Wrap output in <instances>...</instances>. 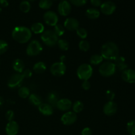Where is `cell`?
I'll list each match as a JSON object with an SVG mask.
<instances>
[{
    "label": "cell",
    "instance_id": "6da1fadb",
    "mask_svg": "<svg viewBox=\"0 0 135 135\" xmlns=\"http://www.w3.org/2000/svg\"><path fill=\"white\" fill-rule=\"evenodd\" d=\"M100 55L104 59L107 60H115L117 57L119 56V49L114 42H105L102 46Z\"/></svg>",
    "mask_w": 135,
    "mask_h": 135
},
{
    "label": "cell",
    "instance_id": "7a4b0ae2",
    "mask_svg": "<svg viewBox=\"0 0 135 135\" xmlns=\"http://www.w3.org/2000/svg\"><path fill=\"white\" fill-rule=\"evenodd\" d=\"M12 37L18 43H27L32 38V32L26 26H16L12 31Z\"/></svg>",
    "mask_w": 135,
    "mask_h": 135
},
{
    "label": "cell",
    "instance_id": "3957f363",
    "mask_svg": "<svg viewBox=\"0 0 135 135\" xmlns=\"http://www.w3.org/2000/svg\"><path fill=\"white\" fill-rule=\"evenodd\" d=\"M41 40L45 45L48 47H54L57 45L58 42V36L55 34L54 31L47 30L44 31L41 35Z\"/></svg>",
    "mask_w": 135,
    "mask_h": 135
},
{
    "label": "cell",
    "instance_id": "277c9868",
    "mask_svg": "<svg viewBox=\"0 0 135 135\" xmlns=\"http://www.w3.org/2000/svg\"><path fill=\"white\" fill-rule=\"evenodd\" d=\"M93 69L92 66L88 63H83L80 65L77 69L76 75L79 79L82 80H88V79L92 76Z\"/></svg>",
    "mask_w": 135,
    "mask_h": 135
},
{
    "label": "cell",
    "instance_id": "5b68a950",
    "mask_svg": "<svg viewBox=\"0 0 135 135\" xmlns=\"http://www.w3.org/2000/svg\"><path fill=\"white\" fill-rule=\"evenodd\" d=\"M116 67L114 63L111 61H105L100 65L99 67V73L104 77L112 76L116 72Z\"/></svg>",
    "mask_w": 135,
    "mask_h": 135
},
{
    "label": "cell",
    "instance_id": "8992f818",
    "mask_svg": "<svg viewBox=\"0 0 135 135\" xmlns=\"http://www.w3.org/2000/svg\"><path fill=\"white\" fill-rule=\"evenodd\" d=\"M42 46L38 40H32L28 44L26 47V54L29 56H36L42 51Z\"/></svg>",
    "mask_w": 135,
    "mask_h": 135
},
{
    "label": "cell",
    "instance_id": "52a82bcc",
    "mask_svg": "<svg viewBox=\"0 0 135 135\" xmlns=\"http://www.w3.org/2000/svg\"><path fill=\"white\" fill-rule=\"evenodd\" d=\"M66 70H67V67H66L65 64L62 61L55 62L54 64H52V65L50 67L51 73L54 76H57V77L64 75Z\"/></svg>",
    "mask_w": 135,
    "mask_h": 135
},
{
    "label": "cell",
    "instance_id": "ba28073f",
    "mask_svg": "<svg viewBox=\"0 0 135 135\" xmlns=\"http://www.w3.org/2000/svg\"><path fill=\"white\" fill-rule=\"evenodd\" d=\"M43 18L45 23L48 26H55L57 24L58 20H59L57 13L51 11H46L44 14Z\"/></svg>",
    "mask_w": 135,
    "mask_h": 135
},
{
    "label": "cell",
    "instance_id": "9c48e42d",
    "mask_svg": "<svg viewBox=\"0 0 135 135\" xmlns=\"http://www.w3.org/2000/svg\"><path fill=\"white\" fill-rule=\"evenodd\" d=\"M76 120H77L76 113L73 112H70V111L65 112L61 118L62 123L67 126H69L74 124L76 122Z\"/></svg>",
    "mask_w": 135,
    "mask_h": 135
},
{
    "label": "cell",
    "instance_id": "30bf717a",
    "mask_svg": "<svg viewBox=\"0 0 135 135\" xmlns=\"http://www.w3.org/2000/svg\"><path fill=\"white\" fill-rule=\"evenodd\" d=\"M24 76L22 73H15L10 76L7 82V86L11 88H14L18 86L24 80Z\"/></svg>",
    "mask_w": 135,
    "mask_h": 135
},
{
    "label": "cell",
    "instance_id": "8fae6325",
    "mask_svg": "<svg viewBox=\"0 0 135 135\" xmlns=\"http://www.w3.org/2000/svg\"><path fill=\"white\" fill-rule=\"evenodd\" d=\"M100 10L103 14L105 15H111L116 10V5L111 1H107L102 3L100 6Z\"/></svg>",
    "mask_w": 135,
    "mask_h": 135
},
{
    "label": "cell",
    "instance_id": "7c38bea8",
    "mask_svg": "<svg viewBox=\"0 0 135 135\" xmlns=\"http://www.w3.org/2000/svg\"><path fill=\"white\" fill-rule=\"evenodd\" d=\"M58 13L63 17L69 15L71 12V5L67 0H62L58 5Z\"/></svg>",
    "mask_w": 135,
    "mask_h": 135
},
{
    "label": "cell",
    "instance_id": "4fadbf2b",
    "mask_svg": "<svg viewBox=\"0 0 135 135\" xmlns=\"http://www.w3.org/2000/svg\"><path fill=\"white\" fill-rule=\"evenodd\" d=\"M103 112L107 116H113L117 113V105L113 101H109L104 105L103 108Z\"/></svg>",
    "mask_w": 135,
    "mask_h": 135
},
{
    "label": "cell",
    "instance_id": "5bb4252c",
    "mask_svg": "<svg viewBox=\"0 0 135 135\" xmlns=\"http://www.w3.org/2000/svg\"><path fill=\"white\" fill-rule=\"evenodd\" d=\"M72 102L68 98H62L59 99L57 102L56 105L59 110L62 111V112H69V110L72 108Z\"/></svg>",
    "mask_w": 135,
    "mask_h": 135
},
{
    "label": "cell",
    "instance_id": "9a60e30c",
    "mask_svg": "<svg viewBox=\"0 0 135 135\" xmlns=\"http://www.w3.org/2000/svg\"><path fill=\"white\" fill-rule=\"evenodd\" d=\"M64 28L69 31H76L79 28V22L76 18L69 17L64 22Z\"/></svg>",
    "mask_w": 135,
    "mask_h": 135
},
{
    "label": "cell",
    "instance_id": "2e32d148",
    "mask_svg": "<svg viewBox=\"0 0 135 135\" xmlns=\"http://www.w3.org/2000/svg\"><path fill=\"white\" fill-rule=\"evenodd\" d=\"M121 78L126 83H135V71L131 69H127L124 70L121 74Z\"/></svg>",
    "mask_w": 135,
    "mask_h": 135
},
{
    "label": "cell",
    "instance_id": "e0dca14e",
    "mask_svg": "<svg viewBox=\"0 0 135 135\" xmlns=\"http://www.w3.org/2000/svg\"><path fill=\"white\" fill-rule=\"evenodd\" d=\"M19 131V126L16 121H9L5 127V133L7 135H17Z\"/></svg>",
    "mask_w": 135,
    "mask_h": 135
},
{
    "label": "cell",
    "instance_id": "ac0fdd59",
    "mask_svg": "<svg viewBox=\"0 0 135 135\" xmlns=\"http://www.w3.org/2000/svg\"><path fill=\"white\" fill-rule=\"evenodd\" d=\"M38 110L42 115L46 116L51 115L54 113L53 107L47 103H42L38 106Z\"/></svg>",
    "mask_w": 135,
    "mask_h": 135
},
{
    "label": "cell",
    "instance_id": "d6986e66",
    "mask_svg": "<svg viewBox=\"0 0 135 135\" xmlns=\"http://www.w3.org/2000/svg\"><path fill=\"white\" fill-rule=\"evenodd\" d=\"M114 61L116 69H118L119 71H123L124 70L128 69V65L126 63V61L124 57L118 56Z\"/></svg>",
    "mask_w": 135,
    "mask_h": 135
},
{
    "label": "cell",
    "instance_id": "ffe728a7",
    "mask_svg": "<svg viewBox=\"0 0 135 135\" xmlns=\"http://www.w3.org/2000/svg\"><path fill=\"white\" fill-rule=\"evenodd\" d=\"M13 68L17 73H22L25 69V64L22 59H16L13 63Z\"/></svg>",
    "mask_w": 135,
    "mask_h": 135
},
{
    "label": "cell",
    "instance_id": "44dd1931",
    "mask_svg": "<svg viewBox=\"0 0 135 135\" xmlns=\"http://www.w3.org/2000/svg\"><path fill=\"white\" fill-rule=\"evenodd\" d=\"M100 15V12L99 10L95 8H90V9H87L86 11V16L88 17V18L92 20L97 19Z\"/></svg>",
    "mask_w": 135,
    "mask_h": 135
},
{
    "label": "cell",
    "instance_id": "7402d4cb",
    "mask_svg": "<svg viewBox=\"0 0 135 135\" xmlns=\"http://www.w3.org/2000/svg\"><path fill=\"white\" fill-rule=\"evenodd\" d=\"M30 30L34 34H42L44 31V26L41 22H35L32 25Z\"/></svg>",
    "mask_w": 135,
    "mask_h": 135
},
{
    "label": "cell",
    "instance_id": "603a6c76",
    "mask_svg": "<svg viewBox=\"0 0 135 135\" xmlns=\"http://www.w3.org/2000/svg\"><path fill=\"white\" fill-rule=\"evenodd\" d=\"M46 65L44 62L39 61L36 63L33 67V71L37 74H42L46 71Z\"/></svg>",
    "mask_w": 135,
    "mask_h": 135
},
{
    "label": "cell",
    "instance_id": "cb8c5ba5",
    "mask_svg": "<svg viewBox=\"0 0 135 135\" xmlns=\"http://www.w3.org/2000/svg\"><path fill=\"white\" fill-rule=\"evenodd\" d=\"M28 100L30 104H32L33 105H35V106H38L40 104H42L41 98L38 95L36 94H30L28 97Z\"/></svg>",
    "mask_w": 135,
    "mask_h": 135
},
{
    "label": "cell",
    "instance_id": "d4e9b609",
    "mask_svg": "<svg viewBox=\"0 0 135 135\" xmlns=\"http://www.w3.org/2000/svg\"><path fill=\"white\" fill-rule=\"evenodd\" d=\"M103 60H104V58L101 55L94 54L91 56L90 59V63L94 65H98L101 64L103 62Z\"/></svg>",
    "mask_w": 135,
    "mask_h": 135
},
{
    "label": "cell",
    "instance_id": "484cf974",
    "mask_svg": "<svg viewBox=\"0 0 135 135\" xmlns=\"http://www.w3.org/2000/svg\"><path fill=\"white\" fill-rule=\"evenodd\" d=\"M18 94L21 98H27L30 94V89L26 86H22L18 89Z\"/></svg>",
    "mask_w": 135,
    "mask_h": 135
},
{
    "label": "cell",
    "instance_id": "4316f807",
    "mask_svg": "<svg viewBox=\"0 0 135 135\" xmlns=\"http://www.w3.org/2000/svg\"><path fill=\"white\" fill-rule=\"evenodd\" d=\"M47 101H48L49 104L53 107V105H56L57 102L59 100L58 99V96L57 95L56 93L55 92H50L48 95H47Z\"/></svg>",
    "mask_w": 135,
    "mask_h": 135
},
{
    "label": "cell",
    "instance_id": "83f0119b",
    "mask_svg": "<svg viewBox=\"0 0 135 135\" xmlns=\"http://www.w3.org/2000/svg\"><path fill=\"white\" fill-rule=\"evenodd\" d=\"M73 112L75 113H80L84 109V104L81 101H76L72 105Z\"/></svg>",
    "mask_w": 135,
    "mask_h": 135
},
{
    "label": "cell",
    "instance_id": "f1b7e54d",
    "mask_svg": "<svg viewBox=\"0 0 135 135\" xmlns=\"http://www.w3.org/2000/svg\"><path fill=\"white\" fill-rule=\"evenodd\" d=\"M20 10L23 13H28L31 8V5L29 1H23L20 3L19 5Z\"/></svg>",
    "mask_w": 135,
    "mask_h": 135
},
{
    "label": "cell",
    "instance_id": "f546056e",
    "mask_svg": "<svg viewBox=\"0 0 135 135\" xmlns=\"http://www.w3.org/2000/svg\"><path fill=\"white\" fill-rule=\"evenodd\" d=\"M57 44L59 48L63 51H67L69 47V44L68 41L65 39L58 40Z\"/></svg>",
    "mask_w": 135,
    "mask_h": 135
},
{
    "label": "cell",
    "instance_id": "4dcf8cb0",
    "mask_svg": "<svg viewBox=\"0 0 135 135\" xmlns=\"http://www.w3.org/2000/svg\"><path fill=\"white\" fill-rule=\"evenodd\" d=\"M53 2L51 0H40L39 2L40 8L42 9H49L52 6Z\"/></svg>",
    "mask_w": 135,
    "mask_h": 135
},
{
    "label": "cell",
    "instance_id": "1f68e13d",
    "mask_svg": "<svg viewBox=\"0 0 135 135\" xmlns=\"http://www.w3.org/2000/svg\"><path fill=\"white\" fill-rule=\"evenodd\" d=\"M79 47L81 51H84V52H86L87 51H88L90 47V45L89 42L86 40H83L80 41L79 44Z\"/></svg>",
    "mask_w": 135,
    "mask_h": 135
},
{
    "label": "cell",
    "instance_id": "d6a6232c",
    "mask_svg": "<svg viewBox=\"0 0 135 135\" xmlns=\"http://www.w3.org/2000/svg\"><path fill=\"white\" fill-rule=\"evenodd\" d=\"M65 28L64 26H62L61 25H59V24H57L55 26H54V32L55 33L57 36L58 37L61 36L64 34L65 33Z\"/></svg>",
    "mask_w": 135,
    "mask_h": 135
},
{
    "label": "cell",
    "instance_id": "836d02e7",
    "mask_svg": "<svg viewBox=\"0 0 135 135\" xmlns=\"http://www.w3.org/2000/svg\"><path fill=\"white\" fill-rule=\"evenodd\" d=\"M127 130L130 135H135V120H132L127 124Z\"/></svg>",
    "mask_w": 135,
    "mask_h": 135
},
{
    "label": "cell",
    "instance_id": "e575fe53",
    "mask_svg": "<svg viewBox=\"0 0 135 135\" xmlns=\"http://www.w3.org/2000/svg\"><path fill=\"white\" fill-rule=\"evenodd\" d=\"M76 32L78 36L83 40H84L85 38H86L87 36H88V32L84 28H79L76 30Z\"/></svg>",
    "mask_w": 135,
    "mask_h": 135
},
{
    "label": "cell",
    "instance_id": "d590c367",
    "mask_svg": "<svg viewBox=\"0 0 135 135\" xmlns=\"http://www.w3.org/2000/svg\"><path fill=\"white\" fill-rule=\"evenodd\" d=\"M8 50V44L3 40H0V55L5 54Z\"/></svg>",
    "mask_w": 135,
    "mask_h": 135
},
{
    "label": "cell",
    "instance_id": "8d00e7d4",
    "mask_svg": "<svg viewBox=\"0 0 135 135\" xmlns=\"http://www.w3.org/2000/svg\"><path fill=\"white\" fill-rule=\"evenodd\" d=\"M88 0H69L71 4L76 7H81L86 3Z\"/></svg>",
    "mask_w": 135,
    "mask_h": 135
},
{
    "label": "cell",
    "instance_id": "74e56055",
    "mask_svg": "<svg viewBox=\"0 0 135 135\" xmlns=\"http://www.w3.org/2000/svg\"><path fill=\"white\" fill-rule=\"evenodd\" d=\"M15 117V113L13 110H8L5 113V118L7 121H13Z\"/></svg>",
    "mask_w": 135,
    "mask_h": 135
},
{
    "label": "cell",
    "instance_id": "f35d334b",
    "mask_svg": "<svg viewBox=\"0 0 135 135\" xmlns=\"http://www.w3.org/2000/svg\"><path fill=\"white\" fill-rule=\"evenodd\" d=\"M22 76H24V78H26V79H28V78L31 77L32 75V73L28 69H25L22 73Z\"/></svg>",
    "mask_w": 135,
    "mask_h": 135
},
{
    "label": "cell",
    "instance_id": "ab89813d",
    "mask_svg": "<svg viewBox=\"0 0 135 135\" xmlns=\"http://www.w3.org/2000/svg\"><path fill=\"white\" fill-rule=\"evenodd\" d=\"M106 96L107 98L109 100V101H113V99L115 98V94L114 92L112 90H108L106 92Z\"/></svg>",
    "mask_w": 135,
    "mask_h": 135
},
{
    "label": "cell",
    "instance_id": "60d3db41",
    "mask_svg": "<svg viewBox=\"0 0 135 135\" xmlns=\"http://www.w3.org/2000/svg\"><path fill=\"white\" fill-rule=\"evenodd\" d=\"M82 88L84 90H88L90 88L91 85H90V83L88 80H84L82 83V85H81Z\"/></svg>",
    "mask_w": 135,
    "mask_h": 135
},
{
    "label": "cell",
    "instance_id": "b9f144b4",
    "mask_svg": "<svg viewBox=\"0 0 135 135\" xmlns=\"http://www.w3.org/2000/svg\"><path fill=\"white\" fill-rule=\"evenodd\" d=\"M92 131L90 128L85 127L81 131V135H92Z\"/></svg>",
    "mask_w": 135,
    "mask_h": 135
},
{
    "label": "cell",
    "instance_id": "7bdbcfd3",
    "mask_svg": "<svg viewBox=\"0 0 135 135\" xmlns=\"http://www.w3.org/2000/svg\"><path fill=\"white\" fill-rule=\"evenodd\" d=\"M90 3L94 7H100L102 5V0H90Z\"/></svg>",
    "mask_w": 135,
    "mask_h": 135
},
{
    "label": "cell",
    "instance_id": "ee69618b",
    "mask_svg": "<svg viewBox=\"0 0 135 135\" xmlns=\"http://www.w3.org/2000/svg\"><path fill=\"white\" fill-rule=\"evenodd\" d=\"M0 5L3 7H7L9 5L7 0H0Z\"/></svg>",
    "mask_w": 135,
    "mask_h": 135
},
{
    "label": "cell",
    "instance_id": "f6af8a7d",
    "mask_svg": "<svg viewBox=\"0 0 135 135\" xmlns=\"http://www.w3.org/2000/svg\"><path fill=\"white\" fill-rule=\"evenodd\" d=\"M3 103H4L3 98L1 96H0V106H1V105H3Z\"/></svg>",
    "mask_w": 135,
    "mask_h": 135
},
{
    "label": "cell",
    "instance_id": "bcb514c9",
    "mask_svg": "<svg viewBox=\"0 0 135 135\" xmlns=\"http://www.w3.org/2000/svg\"><path fill=\"white\" fill-rule=\"evenodd\" d=\"M1 11H2V9H1V7H0V14H1Z\"/></svg>",
    "mask_w": 135,
    "mask_h": 135
},
{
    "label": "cell",
    "instance_id": "7dc6e473",
    "mask_svg": "<svg viewBox=\"0 0 135 135\" xmlns=\"http://www.w3.org/2000/svg\"><path fill=\"white\" fill-rule=\"evenodd\" d=\"M28 1H34V0H28Z\"/></svg>",
    "mask_w": 135,
    "mask_h": 135
}]
</instances>
